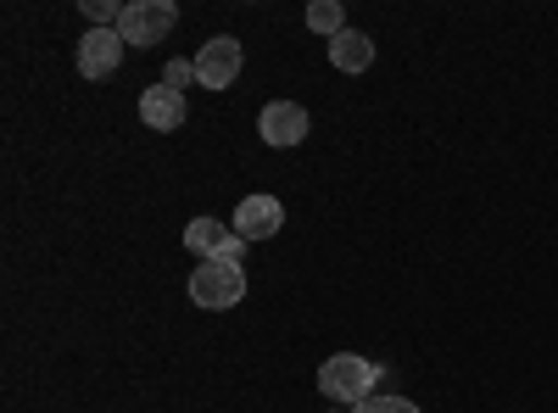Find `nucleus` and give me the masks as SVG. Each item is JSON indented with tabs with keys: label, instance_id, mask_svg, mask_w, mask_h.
Returning a JSON list of instances; mask_svg holds the SVG:
<instances>
[{
	"label": "nucleus",
	"instance_id": "obj_14",
	"mask_svg": "<svg viewBox=\"0 0 558 413\" xmlns=\"http://www.w3.org/2000/svg\"><path fill=\"white\" fill-rule=\"evenodd\" d=\"M162 84H168V89H179V96H184V84H196V62H168Z\"/></svg>",
	"mask_w": 558,
	"mask_h": 413
},
{
	"label": "nucleus",
	"instance_id": "obj_5",
	"mask_svg": "<svg viewBox=\"0 0 558 413\" xmlns=\"http://www.w3.org/2000/svg\"><path fill=\"white\" fill-rule=\"evenodd\" d=\"M184 246H191L202 263H213V257L241 263V257H246V241L235 235V223H218V218H191V229H184Z\"/></svg>",
	"mask_w": 558,
	"mask_h": 413
},
{
	"label": "nucleus",
	"instance_id": "obj_10",
	"mask_svg": "<svg viewBox=\"0 0 558 413\" xmlns=\"http://www.w3.org/2000/svg\"><path fill=\"white\" fill-rule=\"evenodd\" d=\"M330 62H336L341 73H363L368 62H375V39H368V34H357V28L336 34V39H330Z\"/></svg>",
	"mask_w": 558,
	"mask_h": 413
},
{
	"label": "nucleus",
	"instance_id": "obj_7",
	"mask_svg": "<svg viewBox=\"0 0 558 413\" xmlns=\"http://www.w3.org/2000/svg\"><path fill=\"white\" fill-rule=\"evenodd\" d=\"M118 62H123V34L118 28H89L78 39V73L84 78H107Z\"/></svg>",
	"mask_w": 558,
	"mask_h": 413
},
{
	"label": "nucleus",
	"instance_id": "obj_8",
	"mask_svg": "<svg viewBox=\"0 0 558 413\" xmlns=\"http://www.w3.org/2000/svg\"><path fill=\"white\" fill-rule=\"evenodd\" d=\"M279 223H286V207H279L274 196H246L235 207V235L241 241H274Z\"/></svg>",
	"mask_w": 558,
	"mask_h": 413
},
{
	"label": "nucleus",
	"instance_id": "obj_9",
	"mask_svg": "<svg viewBox=\"0 0 558 413\" xmlns=\"http://www.w3.org/2000/svg\"><path fill=\"white\" fill-rule=\"evenodd\" d=\"M140 118L168 134V129L184 123V96H179V89H168V84H151L146 96H140Z\"/></svg>",
	"mask_w": 558,
	"mask_h": 413
},
{
	"label": "nucleus",
	"instance_id": "obj_4",
	"mask_svg": "<svg viewBox=\"0 0 558 413\" xmlns=\"http://www.w3.org/2000/svg\"><path fill=\"white\" fill-rule=\"evenodd\" d=\"M235 78H241V39H229V34L207 39L196 51V84L202 89H229Z\"/></svg>",
	"mask_w": 558,
	"mask_h": 413
},
{
	"label": "nucleus",
	"instance_id": "obj_2",
	"mask_svg": "<svg viewBox=\"0 0 558 413\" xmlns=\"http://www.w3.org/2000/svg\"><path fill=\"white\" fill-rule=\"evenodd\" d=\"M246 296V274L241 263H229V257H213L191 274V302L207 307V313H223V307H235Z\"/></svg>",
	"mask_w": 558,
	"mask_h": 413
},
{
	"label": "nucleus",
	"instance_id": "obj_6",
	"mask_svg": "<svg viewBox=\"0 0 558 413\" xmlns=\"http://www.w3.org/2000/svg\"><path fill=\"white\" fill-rule=\"evenodd\" d=\"M307 107L302 101H268L263 107V123H257V134L268 146H302L307 141Z\"/></svg>",
	"mask_w": 558,
	"mask_h": 413
},
{
	"label": "nucleus",
	"instance_id": "obj_3",
	"mask_svg": "<svg viewBox=\"0 0 558 413\" xmlns=\"http://www.w3.org/2000/svg\"><path fill=\"white\" fill-rule=\"evenodd\" d=\"M179 23V7L173 0H129L123 17H118V34L123 45H162Z\"/></svg>",
	"mask_w": 558,
	"mask_h": 413
},
{
	"label": "nucleus",
	"instance_id": "obj_1",
	"mask_svg": "<svg viewBox=\"0 0 558 413\" xmlns=\"http://www.w3.org/2000/svg\"><path fill=\"white\" fill-rule=\"evenodd\" d=\"M375 386H380V363H368V357H357V352H336V357H324V369H318V391L330 397V402H363V397H375Z\"/></svg>",
	"mask_w": 558,
	"mask_h": 413
},
{
	"label": "nucleus",
	"instance_id": "obj_13",
	"mask_svg": "<svg viewBox=\"0 0 558 413\" xmlns=\"http://www.w3.org/2000/svg\"><path fill=\"white\" fill-rule=\"evenodd\" d=\"M352 413H418L413 402H402V397H363Z\"/></svg>",
	"mask_w": 558,
	"mask_h": 413
},
{
	"label": "nucleus",
	"instance_id": "obj_12",
	"mask_svg": "<svg viewBox=\"0 0 558 413\" xmlns=\"http://www.w3.org/2000/svg\"><path fill=\"white\" fill-rule=\"evenodd\" d=\"M84 17L96 23V28H118L123 7H112V0H84Z\"/></svg>",
	"mask_w": 558,
	"mask_h": 413
},
{
	"label": "nucleus",
	"instance_id": "obj_11",
	"mask_svg": "<svg viewBox=\"0 0 558 413\" xmlns=\"http://www.w3.org/2000/svg\"><path fill=\"white\" fill-rule=\"evenodd\" d=\"M307 28L336 39V34H347V12L336 7V0H313V7H307Z\"/></svg>",
	"mask_w": 558,
	"mask_h": 413
}]
</instances>
